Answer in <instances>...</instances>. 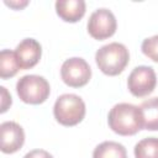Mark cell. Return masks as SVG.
Returning <instances> with one entry per match:
<instances>
[{
	"label": "cell",
	"instance_id": "12",
	"mask_svg": "<svg viewBox=\"0 0 158 158\" xmlns=\"http://www.w3.org/2000/svg\"><path fill=\"white\" fill-rule=\"evenodd\" d=\"M93 158H127V152L121 143L105 141L96 146L93 152Z\"/></svg>",
	"mask_w": 158,
	"mask_h": 158
},
{
	"label": "cell",
	"instance_id": "3",
	"mask_svg": "<svg viewBox=\"0 0 158 158\" xmlns=\"http://www.w3.org/2000/svg\"><path fill=\"white\" fill-rule=\"evenodd\" d=\"M53 114L60 125L75 126L85 116V104L75 94H63L56 100Z\"/></svg>",
	"mask_w": 158,
	"mask_h": 158
},
{
	"label": "cell",
	"instance_id": "16",
	"mask_svg": "<svg viewBox=\"0 0 158 158\" xmlns=\"http://www.w3.org/2000/svg\"><path fill=\"white\" fill-rule=\"evenodd\" d=\"M0 89H1V110H0V112L2 114V112H5V111L7 110V107L11 105V96H10V94L7 93V90H6L5 86H1Z\"/></svg>",
	"mask_w": 158,
	"mask_h": 158
},
{
	"label": "cell",
	"instance_id": "10",
	"mask_svg": "<svg viewBox=\"0 0 158 158\" xmlns=\"http://www.w3.org/2000/svg\"><path fill=\"white\" fill-rule=\"evenodd\" d=\"M56 12L63 21L77 22L85 14V2L83 0H58Z\"/></svg>",
	"mask_w": 158,
	"mask_h": 158
},
{
	"label": "cell",
	"instance_id": "7",
	"mask_svg": "<svg viewBox=\"0 0 158 158\" xmlns=\"http://www.w3.org/2000/svg\"><path fill=\"white\" fill-rule=\"evenodd\" d=\"M117 22L115 15L107 9L95 10L88 21V32L95 40H105L116 32Z\"/></svg>",
	"mask_w": 158,
	"mask_h": 158
},
{
	"label": "cell",
	"instance_id": "9",
	"mask_svg": "<svg viewBox=\"0 0 158 158\" xmlns=\"http://www.w3.org/2000/svg\"><path fill=\"white\" fill-rule=\"evenodd\" d=\"M20 69H30L33 68L41 59L42 48L40 42L33 38H25L22 40L16 49L14 51Z\"/></svg>",
	"mask_w": 158,
	"mask_h": 158
},
{
	"label": "cell",
	"instance_id": "14",
	"mask_svg": "<svg viewBox=\"0 0 158 158\" xmlns=\"http://www.w3.org/2000/svg\"><path fill=\"white\" fill-rule=\"evenodd\" d=\"M136 158H158V138H143L135 146Z\"/></svg>",
	"mask_w": 158,
	"mask_h": 158
},
{
	"label": "cell",
	"instance_id": "11",
	"mask_svg": "<svg viewBox=\"0 0 158 158\" xmlns=\"http://www.w3.org/2000/svg\"><path fill=\"white\" fill-rule=\"evenodd\" d=\"M143 116V128L149 131L158 130V98L143 101L139 106Z\"/></svg>",
	"mask_w": 158,
	"mask_h": 158
},
{
	"label": "cell",
	"instance_id": "1",
	"mask_svg": "<svg viewBox=\"0 0 158 158\" xmlns=\"http://www.w3.org/2000/svg\"><path fill=\"white\" fill-rule=\"evenodd\" d=\"M107 122L110 128L121 136H132L143 128V116L139 106L127 102L116 104L109 112Z\"/></svg>",
	"mask_w": 158,
	"mask_h": 158
},
{
	"label": "cell",
	"instance_id": "8",
	"mask_svg": "<svg viewBox=\"0 0 158 158\" xmlns=\"http://www.w3.org/2000/svg\"><path fill=\"white\" fill-rule=\"evenodd\" d=\"M0 132L2 153H15L23 146L25 133L19 123L14 121L2 122L0 126Z\"/></svg>",
	"mask_w": 158,
	"mask_h": 158
},
{
	"label": "cell",
	"instance_id": "17",
	"mask_svg": "<svg viewBox=\"0 0 158 158\" xmlns=\"http://www.w3.org/2000/svg\"><path fill=\"white\" fill-rule=\"evenodd\" d=\"M23 158H53L47 151L43 149H33L31 152H28Z\"/></svg>",
	"mask_w": 158,
	"mask_h": 158
},
{
	"label": "cell",
	"instance_id": "15",
	"mask_svg": "<svg viewBox=\"0 0 158 158\" xmlns=\"http://www.w3.org/2000/svg\"><path fill=\"white\" fill-rule=\"evenodd\" d=\"M141 49L144 56H147L149 59L158 63V35L146 38L142 42Z\"/></svg>",
	"mask_w": 158,
	"mask_h": 158
},
{
	"label": "cell",
	"instance_id": "6",
	"mask_svg": "<svg viewBox=\"0 0 158 158\" xmlns=\"http://www.w3.org/2000/svg\"><path fill=\"white\" fill-rule=\"evenodd\" d=\"M157 85L156 72L152 67L139 65L136 67L127 79V86L133 96L143 98L149 95Z\"/></svg>",
	"mask_w": 158,
	"mask_h": 158
},
{
	"label": "cell",
	"instance_id": "18",
	"mask_svg": "<svg viewBox=\"0 0 158 158\" xmlns=\"http://www.w3.org/2000/svg\"><path fill=\"white\" fill-rule=\"evenodd\" d=\"M5 4L12 9H22L28 4V1H20V2L19 1H16V2L15 1H5Z\"/></svg>",
	"mask_w": 158,
	"mask_h": 158
},
{
	"label": "cell",
	"instance_id": "13",
	"mask_svg": "<svg viewBox=\"0 0 158 158\" xmlns=\"http://www.w3.org/2000/svg\"><path fill=\"white\" fill-rule=\"evenodd\" d=\"M20 65L17 63L15 52L10 49H2L0 53V77L1 79H7L19 72Z\"/></svg>",
	"mask_w": 158,
	"mask_h": 158
},
{
	"label": "cell",
	"instance_id": "5",
	"mask_svg": "<svg viewBox=\"0 0 158 158\" xmlns=\"http://www.w3.org/2000/svg\"><path fill=\"white\" fill-rule=\"evenodd\" d=\"M60 77L68 86L80 88L89 83L91 78V69L85 59L73 57L62 64Z\"/></svg>",
	"mask_w": 158,
	"mask_h": 158
},
{
	"label": "cell",
	"instance_id": "2",
	"mask_svg": "<svg viewBox=\"0 0 158 158\" xmlns=\"http://www.w3.org/2000/svg\"><path fill=\"white\" fill-rule=\"evenodd\" d=\"M130 60L128 49L118 42L102 46L95 54V62L99 69L106 75H117L123 72Z\"/></svg>",
	"mask_w": 158,
	"mask_h": 158
},
{
	"label": "cell",
	"instance_id": "4",
	"mask_svg": "<svg viewBox=\"0 0 158 158\" xmlns=\"http://www.w3.org/2000/svg\"><path fill=\"white\" fill-rule=\"evenodd\" d=\"M16 91L23 102L38 105L48 99L51 89L48 81L43 77L30 74L19 79L16 84Z\"/></svg>",
	"mask_w": 158,
	"mask_h": 158
}]
</instances>
